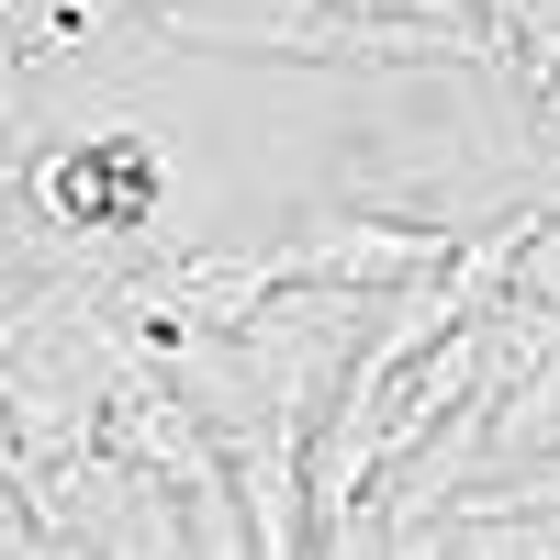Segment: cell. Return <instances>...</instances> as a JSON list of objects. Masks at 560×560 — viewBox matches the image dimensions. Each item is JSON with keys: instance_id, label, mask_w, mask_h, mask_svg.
<instances>
[{"instance_id": "cell-1", "label": "cell", "mask_w": 560, "mask_h": 560, "mask_svg": "<svg viewBox=\"0 0 560 560\" xmlns=\"http://www.w3.org/2000/svg\"><path fill=\"white\" fill-rule=\"evenodd\" d=\"M213 448H224V482L247 504V549L258 560H303L314 549V527H303V427L292 415H236Z\"/></svg>"}, {"instance_id": "cell-2", "label": "cell", "mask_w": 560, "mask_h": 560, "mask_svg": "<svg viewBox=\"0 0 560 560\" xmlns=\"http://www.w3.org/2000/svg\"><path fill=\"white\" fill-rule=\"evenodd\" d=\"M292 280H348V292H393V280L438 269L448 258V224H382V213H348V224H303L292 247H269Z\"/></svg>"}, {"instance_id": "cell-3", "label": "cell", "mask_w": 560, "mask_h": 560, "mask_svg": "<svg viewBox=\"0 0 560 560\" xmlns=\"http://www.w3.org/2000/svg\"><path fill=\"white\" fill-rule=\"evenodd\" d=\"M538 459H560V348L482 393V471H538Z\"/></svg>"}, {"instance_id": "cell-4", "label": "cell", "mask_w": 560, "mask_h": 560, "mask_svg": "<svg viewBox=\"0 0 560 560\" xmlns=\"http://www.w3.org/2000/svg\"><path fill=\"white\" fill-rule=\"evenodd\" d=\"M516 292L560 303V213H527V247H516Z\"/></svg>"}, {"instance_id": "cell-5", "label": "cell", "mask_w": 560, "mask_h": 560, "mask_svg": "<svg viewBox=\"0 0 560 560\" xmlns=\"http://www.w3.org/2000/svg\"><path fill=\"white\" fill-rule=\"evenodd\" d=\"M527 102H538V124H549V135H560V68H549V79H538V90H527Z\"/></svg>"}]
</instances>
